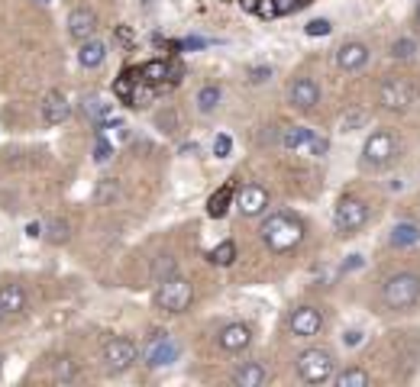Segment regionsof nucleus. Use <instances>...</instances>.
<instances>
[{"mask_svg": "<svg viewBox=\"0 0 420 387\" xmlns=\"http://www.w3.org/2000/svg\"><path fill=\"white\" fill-rule=\"evenodd\" d=\"M97 32V13L91 7H75L68 13V36L75 42H88Z\"/></svg>", "mask_w": 420, "mask_h": 387, "instance_id": "nucleus-12", "label": "nucleus"}, {"mask_svg": "<svg viewBox=\"0 0 420 387\" xmlns=\"http://www.w3.org/2000/svg\"><path fill=\"white\" fill-rule=\"evenodd\" d=\"M26 235H30V239H39V235H42V226H39V223H30V226H26Z\"/></svg>", "mask_w": 420, "mask_h": 387, "instance_id": "nucleus-46", "label": "nucleus"}, {"mask_svg": "<svg viewBox=\"0 0 420 387\" xmlns=\"http://www.w3.org/2000/svg\"><path fill=\"white\" fill-rule=\"evenodd\" d=\"M352 268H362V255H349V262L343 265V271H352Z\"/></svg>", "mask_w": 420, "mask_h": 387, "instance_id": "nucleus-45", "label": "nucleus"}, {"mask_svg": "<svg viewBox=\"0 0 420 387\" xmlns=\"http://www.w3.org/2000/svg\"><path fill=\"white\" fill-rule=\"evenodd\" d=\"M42 235H46L52 245H65L71 239V223L61 220V216H55V220H49L46 226H42Z\"/></svg>", "mask_w": 420, "mask_h": 387, "instance_id": "nucleus-21", "label": "nucleus"}, {"mask_svg": "<svg viewBox=\"0 0 420 387\" xmlns=\"http://www.w3.org/2000/svg\"><path fill=\"white\" fill-rule=\"evenodd\" d=\"M259 235L272 252H291V249H298L301 239H304V226L291 213H268Z\"/></svg>", "mask_w": 420, "mask_h": 387, "instance_id": "nucleus-1", "label": "nucleus"}, {"mask_svg": "<svg viewBox=\"0 0 420 387\" xmlns=\"http://www.w3.org/2000/svg\"><path fill=\"white\" fill-rule=\"evenodd\" d=\"M178 274V265H175V258L172 255H159L152 262V278L155 281H165V278H175Z\"/></svg>", "mask_w": 420, "mask_h": 387, "instance_id": "nucleus-31", "label": "nucleus"}, {"mask_svg": "<svg viewBox=\"0 0 420 387\" xmlns=\"http://www.w3.org/2000/svg\"><path fill=\"white\" fill-rule=\"evenodd\" d=\"M288 326L294 336H301V339H311V336H317L323 329V310L320 307H298V310L291 313Z\"/></svg>", "mask_w": 420, "mask_h": 387, "instance_id": "nucleus-10", "label": "nucleus"}, {"mask_svg": "<svg viewBox=\"0 0 420 387\" xmlns=\"http://www.w3.org/2000/svg\"><path fill=\"white\" fill-rule=\"evenodd\" d=\"M288 100L291 106H298V110H313V104L320 100V87L313 78H294L288 84Z\"/></svg>", "mask_w": 420, "mask_h": 387, "instance_id": "nucleus-13", "label": "nucleus"}, {"mask_svg": "<svg viewBox=\"0 0 420 387\" xmlns=\"http://www.w3.org/2000/svg\"><path fill=\"white\" fill-rule=\"evenodd\" d=\"M136 358H139L136 342L126 339V336H114V339H107L104 349H100V362H104V368H107L110 374L130 371L133 364H136Z\"/></svg>", "mask_w": 420, "mask_h": 387, "instance_id": "nucleus-5", "label": "nucleus"}, {"mask_svg": "<svg viewBox=\"0 0 420 387\" xmlns=\"http://www.w3.org/2000/svg\"><path fill=\"white\" fill-rule=\"evenodd\" d=\"M155 123H159L162 133H175V129H178V113H175V110H165V113L155 116Z\"/></svg>", "mask_w": 420, "mask_h": 387, "instance_id": "nucleus-36", "label": "nucleus"}, {"mask_svg": "<svg viewBox=\"0 0 420 387\" xmlns=\"http://www.w3.org/2000/svg\"><path fill=\"white\" fill-rule=\"evenodd\" d=\"M229 381L236 387H262L268 381V368L262 362H243L236 364V371H233Z\"/></svg>", "mask_w": 420, "mask_h": 387, "instance_id": "nucleus-17", "label": "nucleus"}, {"mask_svg": "<svg viewBox=\"0 0 420 387\" xmlns=\"http://www.w3.org/2000/svg\"><path fill=\"white\" fill-rule=\"evenodd\" d=\"M52 374H55V381L68 384V381H75V378H78V362H75V358H68V355H61L59 362H55Z\"/></svg>", "mask_w": 420, "mask_h": 387, "instance_id": "nucleus-29", "label": "nucleus"}, {"mask_svg": "<svg viewBox=\"0 0 420 387\" xmlns=\"http://www.w3.org/2000/svg\"><path fill=\"white\" fill-rule=\"evenodd\" d=\"M304 0H275V10H278V16H284V13H291V10H298Z\"/></svg>", "mask_w": 420, "mask_h": 387, "instance_id": "nucleus-41", "label": "nucleus"}, {"mask_svg": "<svg viewBox=\"0 0 420 387\" xmlns=\"http://www.w3.org/2000/svg\"><path fill=\"white\" fill-rule=\"evenodd\" d=\"M0 323H4V310H0Z\"/></svg>", "mask_w": 420, "mask_h": 387, "instance_id": "nucleus-47", "label": "nucleus"}, {"mask_svg": "<svg viewBox=\"0 0 420 387\" xmlns=\"http://www.w3.org/2000/svg\"><path fill=\"white\" fill-rule=\"evenodd\" d=\"M178 355V345L172 342V336L165 333V329H155V333H149V339H145L143 345V362L149 364V368H165V364H172Z\"/></svg>", "mask_w": 420, "mask_h": 387, "instance_id": "nucleus-9", "label": "nucleus"}, {"mask_svg": "<svg viewBox=\"0 0 420 387\" xmlns=\"http://www.w3.org/2000/svg\"><path fill=\"white\" fill-rule=\"evenodd\" d=\"M336 378V387H368V371H362V368H346L343 374H333Z\"/></svg>", "mask_w": 420, "mask_h": 387, "instance_id": "nucleus-28", "label": "nucleus"}, {"mask_svg": "<svg viewBox=\"0 0 420 387\" xmlns=\"http://www.w3.org/2000/svg\"><path fill=\"white\" fill-rule=\"evenodd\" d=\"M26 290L23 284H4L0 288V310H4V317H20V313H26Z\"/></svg>", "mask_w": 420, "mask_h": 387, "instance_id": "nucleus-18", "label": "nucleus"}, {"mask_svg": "<svg viewBox=\"0 0 420 387\" xmlns=\"http://www.w3.org/2000/svg\"><path fill=\"white\" fill-rule=\"evenodd\" d=\"M42 123H49V126H59V123H65L68 120V113H71V104H68V97L61 91H49L46 97H42Z\"/></svg>", "mask_w": 420, "mask_h": 387, "instance_id": "nucleus-14", "label": "nucleus"}, {"mask_svg": "<svg viewBox=\"0 0 420 387\" xmlns=\"http://www.w3.org/2000/svg\"><path fill=\"white\" fill-rule=\"evenodd\" d=\"M81 110H84V116L91 123H107V116H110V104L104 97H97V94H91V97H84V104H81Z\"/></svg>", "mask_w": 420, "mask_h": 387, "instance_id": "nucleus-20", "label": "nucleus"}, {"mask_svg": "<svg viewBox=\"0 0 420 387\" xmlns=\"http://www.w3.org/2000/svg\"><path fill=\"white\" fill-rule=\"evenodd\" d=\"M217 342H220V349H223V352H243V349H249L252 329L246 326V323H229V326H223V329H220Z\"/></svg>", "mask_w": 420, "mask_h": 387, "instance_id": "nucleus-15", "label": "nucleus"}, {"mask_svg": "<svg viewBox=\"0 0 420 387\" xmlns=\"http://www.w3.org/2000/svg\"><path fill=\"white\" fill-rule=\"evenodd\" d=\"M168 78V61H162V59H152V61H145L143 68H139V81L143 84H162Z\"/></svg>", "mask_w": 420, "mask_h": 387, "instance_id": "nucleus-23", "label": "nucleus"}, {"mask_svg": "<svg viewBox=\"0 0 420 387\" xmlns=\"http://www.w3.org/2000/svg\"><path fill=\"white\" fill-rule=\"evenodd\" d=\"M395 155H397V139L388 129L372 133V136L366 139V145H362V165L366 168H385V165H391Z\"/></svg>", "mask_w": 420, "mask_h": 387, "instance_id": "nucleus-6", "label": "nucleus"}, {"mask_svg": "<svg viewBox=\"0 0 420 387\" xmlns=\"http://www.w3.org/2000/svg\"><path fill=\"white\" fill-rule=\"evenodd\" d=\"M256 13L262 16V20H272V16H278V10H275V0H256Z\"/></svg>", "mask_w": 420, "mask_h": 387, "instance_id": "nucleus-38", "label": "nucleus"}, {"mask_svg": "<svg viewBox=\"0 0 420 387\" xmlns=\"http://www.w3.org/2000/svg\"><path fill=\"white\" fill-rule=\"evenodd\" d=\"M116 39H120L123 46H133V42H136V36H133L130 26H116Z\"/></svg>", "mask_w": 420, "mask_h": 387, "instance_id": "nucleus-42", "label": "nucleus"}, {"mask_svg": "<svg viewBox=\"0 0 420 387\" xmlns=\"http://www.w3.org/2000/svg\"><path fill=\"white\" fill-rule=\"evenodd\" d=\"M307 139H311V129L304 126H288L282 133V149H288V152H298L301 145H307Z\"/></svg>", "mask_w": 420, "mask_h": 387, "instance_id": "nucleus-27", "label": "nucleus"}, {"mask_svg": "<svg viewBox=\"0 0 420 387\" xmlns=\"http://www.w3.org/2000/svg\"><path fill=\"white\" fill-rule=\"evenodd\" d=\"M330 30H333V26H330V20H311V23L304 26L307 36H330Z\"/></svg>", "mask_w": 420, "mask_h": 387, "instance_id": "nucleus-37", "label": "nucleus"}, {"mask_svg": "<svg viewBox=\"0 0 420 387\" xmlns=\"http://www.w3.org/2000/svg\"><path fill=\"white\" fill-rule=\"evenodd\" d=\"M104 59H107V42H100L94 36L88 42H81V49H78V61H81L84 68H100Z\"/></svg>", "mask_w": 420, "mask_h": 387, "instance_id": "nucleus-19", "label": "nucleus"}, {"mask_svg": "<svg viewBox=\"0 0 420 387\" xmlns=\"http://www.w3.org/2000/svg\"><path fill=\"white\" fill-rule=\"evenodd\" d=\"M229 149H233V142H229V136H217L214 139V155L217 159H227Z\"/></svg>", "mask_w": 420, "mask_h": 387, "instance_id": "nucleus-39", "label": "nucleus"}, {"mask_svg": "<svg viewBox=\"0 0 420 387\" xmlns=\"http://www.w3.org/2000/svg\"><path fill=\"white\" fill-rule=\"evenodd\" d=\"M382 300L388 310H411L420 304V274L397 271L382 284Z\"/></svg>", "mask_w": 420, "mask_h": 387, "instance_id": "nucleus-2", "label": "nucleus"}, {"mask_svg": "<svg viewBox=\"0 0 420 387\" xmlns=\"http://www.w3.org/2000/svg\"><path fill=\"white\" fill-rule=\"evenodd\" d=\"M116 194H120V184H116V178H104V181L97 184V194H94V197H97L100 204H110V200H116Z\"/></svg>", "mask_w": 420, "mask_h": 387, "instance_id": "nucleus-33", "label": "nucleus"}, {"mask_svg": "<svg viewBox=\"0 0 420 387\" xmlns=\"http://www.w3.org/2000/svg\"><path fill=\"white\" fill-rule=\"evenodd\" d=\"M362 123H366V113H349V116H343V129L362 126Z\"/></svg>", "mask_w": 420, "mask_h": 387, "instance_id": "nucleus-43", "label": "nucleus"}, {"mask_svg": "<svg viewBox=\"0 0 420 387\" xmlns=\"http://www.w3.org/2000/svg\"><path fill=\"white\" fill-rule=\"evenodd\" d=\"M368 61V46L366 42H343L336 49V65L343 71H359Z\"/></svg>", "mask_w": 420, "mask_h": 387, "instance_id": "nucleus-16", "label": "nucleus"}, {"mask_svg": "<svg viewBox=\"0 0 420 387\" xmlns=\"http://www.w3.org/2000/svg\"><path fill=\"white\" fill-rule=\"evenodd\" d=\"M194 300V288L191 281H184V278H165V281H159V290H155V307L165 313H184L188 307H191Z\"/></svg>", "mask_w": 420, "mask_h": 387, "instance_id": "nucleus-4", "label": "nucleus"}, {"mask_svg": "<svg viewBox=\"0 0 420 387\" xmlns=\"http://www.w3.org/2000/svg\"><path fill=\"white\" fill-rule=\"evenodd\" d=\"M298 374L307 384H327L336 374V358L327 349H307L298 355Z\"/></svg>", "mask_w": 420, "mask_h": 387, "instance_id": "nucleus-3", "label": "nucleus"}, {"mask_svg": "<svg viewBox=\"0 0 420 387\" xmlns=\"http://www.w3.org/2000/svg\"><path fill=\"white\" fill-rule=\"evenodd\" d=\"M307 145H311V155H313V159H323V155L330 152V139H327V136H313V133H311Z\"/></svg>", "mask_w": 420, "mask_h": 387, "instance_id": "nucleus-35", "label": "nucleus"}, {"mask_svg": "<svg viewBox=\"0 0 420 387\" xmlns=\"http://www.w3.org/2000/svg\"><path fill=\"white\" fill-rule=\"evenodd\" d=\"M368 220V207L359 197H343L333 210V226L340 235H352L356 229H362Z\"/></svg>", "mask_w": 420, "mask_h": 387, "instance_id": "nucleus-8", "label": "nucleus"}, {"mask_svg": "<svg viewBox=\"0 0 420 387\" xmlns=\"http://www.w3.org/2000/svg\"><path fill=\"white\" fill-rule=\"evenodd\" d=\"M343 342H346V345H359V342H362V333H359V329H349V333L343 336Z\"/></svg>", "mask_w": 420, "mask_h": 387, "instance_id": "nucleus-44", "label": "nucleus"}, {"mask_svg": "<svg viewBox=\"0 0 420 387\" xmlns=\"http://www.w3.org/2000/svg\"><path fill=\"white\" fill-rule=\"evenodd\" d=\"M207 258H210V265H217V268H229L233 262H236V242H220L217 249H210L207 252Z\"/></svg>", "mask_w": 420, "mask_h": 387, "instance_id": "nucleus-25", "label": "nucleus"}, {"mask_svg": "<svg viewBox=\"0 0 420 387\" xmlns=\"http://www.w3.org/2000/svg\"><path fill=\"white\" fill-rule=\"evenodd\" d=\"M417 23H420V10H417Z\"/></svg>", "mask_w": 420, "mask_h": 387, "instance_id": "nucleus-48", "label": "nucleus"}, {"mask_svg": "<svg viewBox=\"0 0 420 387\" xmlns=\"http://www.w3.org/2000/svg\"><path fill=\"white\" fill-rule=\"evenodd\" d=\"M272 78V68H265V65H259V68H249V81L252 84H262Z\"/></svg>", "mask_w": 420, "mask_h": 387, "instance_id": "nucleus-40", "label": "nucleus"}, {"mask_svg": "<svg viewBox=\"0 0 420 387\" xmlns=\"http://www.w3.org/2000/svg\"><path fill=\"white\" fill-rule=\"evenodd\" d=\"M220 97H223V91L217 87V84L200 87V91H198V110H200V113H214L217 106H220Z\"/></svg>", "mask_w": 420, "mask_h": 387, "instance_id": "nucleus-26", "label": "nucleus"}, {"mask_svg": "<svg viewBox=\"0 0 420 387\" xmlns=\"http://www.w3.org/2000/svg\"><path fill=\"white\" fill-rule=\"evenodd\" d=\"M417 242H420V226H414V223H395V229H391V245L404 249V245H417Z\"/></svg>", "mask_w": 420, "mask_h": 387, "instance_id": "nucleus-22", "label": "nucleus"}, {"mask_svg": "<svg viewBox=\"0 0 420 387\" xmlns=\"http://www.w3.org/2000/svg\"><path fill=\"white\" fill-rule=\"evenodd\" d=\"M417 55V42L411 36H401L391 42V59H414Z\"/></svg>", "mask_w": 420, "mask_h": 387, "instance_id": "nucleus-32", "label": "nucleus"}, {"mask_svg": "<svg viewBox=\"0 0 420 387\" xmlns=\"http://www.w3.org/2000/svg\"><path fill=\"white\" fill-rule=\"evenodd\" d=\"M229 204H233V188H220L214 194V197L207 200V213L214 216V220H220V216H227V210H229Z\"/></svg>", "mask_w": 420, "mask_h": 387, "instance_id": "nucleus-24", "label": "nucleus"}, {"mask_svg": "<svg viewBox=\"0 0 420 387\" xmlns=\"http://www.w3.org/2000/svg\"><path fill=\"white\" fill-rule=\"evenodd\" d=\"M110 159H114V145L104 136H97V142H94V161H97V165H107Z\"/></svg>", "mask_w": 420, "mask_h": 387, "instance_id": "nucleus-34", "label": "nucleus"}, {"mask_svg": "<svg viewBox=\"0 0 420 387\" xmlns=\"http://www.w3.org/2000/svg\"><path fill=\"white\" fill-rule=\"evenodd\" d=\"M136 84H139V78H133V71H123V75L114 81V94L120 100H126V104H130L133 91H136Z\"/></svg>", "mask_w": 420, "mask_h": 387, "instance_id": "nucleus-30", "label": "nucleus"}, {"mask_svg": "<svg viewBox=\"0 0 420 387\" xmlns=\"http://www.w3.org/2000/svg\"><path fill=\"white\" fill-rule=\"evenodd\" d=\"M236 207L243 216H262L268 210V190L262 184H246L236 194Z\"/></svg>", "mask_w": 420, "mask_h": 387, "instance_id": "nucleus-11", "label": "nucleus"}, {"mask_svg": "<svg viewBox=\"0 0 420 387\" xmlns=\"http://www.w3.org/2000/svg\"><path fill=\"white\" fill-rule=\"evenodd\" d=\"M378 104L388 110V113H404L407 106L414 104V84L407 78H385L382 87H378Z\"/></svg>", "mask_w": 420, "mask_h": 387, "instance_id": "nucleus-7", "label": "nucleus"}]
</instances>
